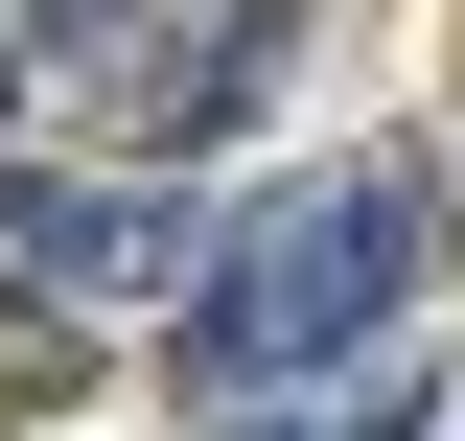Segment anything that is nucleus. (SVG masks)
<instances>
[{
	"mask_svg": "<svg viewBox=\"0 0 465 441\" xmlns=\"http://www.w3.org/2000/svg\"><path fill=\"white\" fill-rule=\"evenodd\" d=\"M419 256H442V186H419V163H302L280 210H232L210 279H186V395H302V372H349V348L419 302Z\"/></svg>",
	"mask_w": 465,
	"mask_h": 441,
	"instance_id": "f257e3e1",
	"label": "nucleus"
},
{
	"mask_svg": "<svg viewBox=\"0 0 465 441\" xmlns=\"http://www.w3.org/2000/svg\"><path fill=\"white\" fill-rule=\"evenodd\" d=\"M232 441H419V372H372V348H349V372H302V395H256Z\"/></svg>",
	"mask_w": 465,
	"mask_h": 441,
	"instance_id": "20e7f679",
	"label": "nucleus"
},
{
	"mask_svg": "<svg viewBox=\"0 0 465 441\" xmlns=\"http://www.w3.org/2000/svg\"><path fill=\"white\" fill-rule=\"evenodd\" d=\"M0 256L47 279V302H163V326H186L210 210H186L163 163H0Z\"/></svg>",
	"mask_w": 465,
	"mask_h": 441,
	"instance_id": "f03ea898",
	"label": "nucleus"
},
{
	"mask_svg": "<svg viewBox=\"0 0 465 441\" xmlns=\"http://www.w3.org/2000/svg\"><path fill=\"white\" fill-rule=\"evenodd\" d=\"M0 93H47V70H24V0H0Z\"/></svg>",
	"mask_w": 465,
	"mask_h": 441,
	"instance_id": "423d86ee",
	"label": "nucleus"
},
{
	"mask_svg": "<svg viewBox=\"0 0 465 441\" xmlns=\"http://www.w3.org/2000/svg\"><path fill=\"white\" fill-rule=\"evenodd\" d=\"M116 47H163V0H24V70H116Z\"/></svg>",
	"mask_w": 465,
	"mask_h": 441,
	"instance_id": "39448f33",
	"label": "nucleus"
},
{
	"mask_svg": "<svg viewBox=\"0 0 465 441\" xmlns=\"http://www.w3.org/2000/svg\"><path fill=\"white\" fill-rule=\"evenodd\" d=\"M442 256H465V210H442Z\"/></svg>",
	"mask_w": 465,
	"mask_h": 441,
	"instance_id": "0eeeda50",
	"label": "nucleus"
},
{
	"mask_svg": "<svg viewBox=\"0 0 465 441\" xmlns=\"http://www.w3.org/2000/svg\"><path fill=\"white\" fill-rule=\"evenodd\" d=\"M280 47H302V0H210V47H186V24H163V47L116 70V116H140V163H210L232 116L280 93Z\"/></svg>",
	"mask_w": 465,
	"mask_h": 441,
	"instance_id": "7ed1b4c3",
	"label": "nucleus"
}]
</instances>
